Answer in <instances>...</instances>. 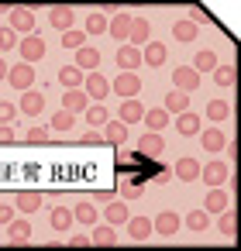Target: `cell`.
I'll list each match as a JSON object with an SVG mask.
<instances>
[{
    "label": "cell",
    "mask_w": 241,
    "mask_h": 251,
    "mask_svg": "<svg viewBox=\"0 0 241 251\" xmlns=\"http://www.w3.org/2000/svg\"><path fill=\"white\" fill-rule=\"evenodd\" d=\"M97 217H100V210L93 203H80L73 210V220H80V224H97Z\"/></svg>",
    "instance_id": "36"
},
{
    "label": "cell",
    "mask_w": 241,
    "mask_h": 251,
    "mask_svg": "<svg viewBox=\"0 0 241 251\" xmlns=\"http://www.w3.org/2000/svg\"><path fill=\"white\" fill-rule=\"evenodd\" d=\"M7 69H11V66H7L4 59H0V79H7Z\"/></svg>",
    "instance_id": "52"
},
{
    "label": "cell",
    "mask_w": 241,
    "mask_h": 251,
    "mask_svg": "<svg viewBox=\"0 0 241 251\" xmlns=\"http://www.w3.org/2000/svg\"><path fill=\"white\" fill-rule=\"evenodd\" d=\"M200 145H203V151H210V155H217V151H224V145H227V138H224V131H220V127H207V131L200 134Z\"/></svg>",
    "instance_id": "19"
},
{
    "label": "cell",
    "mask_w": 241,
    "mask_h": 251,
    "mask_svg": "<svg viewBox=\"0 0 241 251\" xmlns=\"http://www.w3.org/2000/svg\"><path fill=\"white\" fill-rule=\"evenodd\" d=\"M49 138H52L49 127H31V131H28V141H31V145H45Z\"/></svg>",
    "instance_id": "47"
},
{
    "label": "cell",
    "mask_w": 241,
    "mask_h": 251,
    "mask_svg": "<svg viewBox=\"0 0 241 251\" xmlns=\"http://www.w3.org/2000/svg\"><path fill=\"white\" fill-rule=\"evenodd\" d=\"M117 66H121V73H134V69L141 66V49H134V45H117Z\"/></svg>",
    "instance_id": "12"
},
{
    "label": "cell",
    "mask_w": 241,
    "mask_h": 251,
    "mask_svg": "<svg viewBox=\"0 0 241 251\" xmlns=\"http://www.w3.org/2000/svg\"><path fill=\"white\" fill-rule=\"evenodd\" d=\"M11 49H18V35L11 28H0V52H11Z\"/></svg>",
    "instance_id": "46"
},
{
    "label": "cell",
    "mask_w": 241,
    "mask_h": 251,
    "mask_svg": "<svg viewBox=\"0 0 241 251\" xmlns=\"http://www.w3.org/2000/svg\"><path fill=\"white\" fill-rule=\"evenodd\" d=\"M11 220H14V210L7 203H0V224H11Z\"/></svg>",
    "instance_id": "50"
},
{
    "label": "cell",
    "mask_w": 241,
    "mask_h": 251,
    "mask_svg": "<svg viewBox=\"0 0 241 251\" xmlns=\"http://www.w3.org/2000/svg\"><path fill=\"white\" fill-rule=\"evenodd\" d=\"M86 35L83 31H62V49H83Z\"/></svg>",
    "instance_id": "43"
},
{
    "label": "cell",
    "mask_w": 241,
    "mask_h": 251,
    "mask_svg": "<svg viewBox=\"0 0 241 251\" xmlns=\"http://www.w3.org/2000/svg\"><path fill=\"white\" fill-rule=\"evenodd\" d=\"M97 66H100V52H97V45H83V49H76V69L80 73H97Z\"/></svg>",
    "instance_id": "15"
},
{
    "label": "cell",
    "mask_w": 241,
    "mask_h": 251,
    "mask_svg": "<svg viewBox=\"0 0 241 251\" xmlns=\"http://www.w3.org/2000/svg\"><path fill=\"white\" fill-rule=\"evenodd\" d=\"M83 76H86V73H80L76 66H62V69H59V83H62L66 90H80V86H83Z\"/></svg>",
    "instance_id": "29"
},
{
    "label": "cell",
    "mask_w": 241,
    "mask_h": 251,
    "mask_svg": "<svg viewBox=\"0 0 241 251\" xmlns=\"http://www.w3.org/2000/svg\"><path fill=\"white\" fill-rule=\"evenodd\" d=\"M124 227H128V237H134V241H148V237L155 234L148 217H128V220H124Z\"/></svg>",
    "instance_id": "17"
},
{
    "label": "cell",
    "mask_w": 241,
    "mask_h": 251,
    "mask_svg": "<svg viewBox=\"0 0 241 251\" xmlns=\"http://www.w3.org/2000/svg\"><path fill=\"white\" fill-rule=\"evenodd\" d=\"M83 114H86V124H90V127H104V124L110 121V117H107V107H104V103H90V107H86Z\"/></svg>",
    "instance_id": "35"
},
{
    "label": "cell",
    "mask_w": 241,
    "mask_h": 251,
    "mask_svg": "<svg viewBox=\"0 0 241 251\" xmlns=\"http://www.w3.org/2000/svg\"><path fill=\"white\" fill-rule=\"evenodd\" d=\"M179 224H183V220H179V217H176L172 210H162V213H159V217L152 220V230H155V234H162V237H176Z\"/></svg>",
    "instance_id": "11"
},
{
    "label": "cell",
    "mask_w": 241,
    "mask_h": 251,
    "mask_svg": "<svg viewBox=\"0 0 241 251\" xmlns=\"http://www.w3.org/2000/svg\"><path fill=\"white\" fill-rule=\"evenodd\" d=\"M18 52H21V59L31 66V62H42L45 59V38L42 35H25L21 42H18Z\"/></svg>",
    "instance_id": "2"
},
{
    "label": "cell",
    "mask_w": 241,
    "mask_h": 251,
    "mask_svg": "<svg viewBox=\"0 0 241 251\" xmlns=\"http://www.w3.org/2000/svg\"><path fill=\"white\" fill-rule=\"evenodd\" d=\"M110 90L121 97V100H134L141 93V76L138 73H117V79L110 83Z\"/></svg>",
    "instance_id": "1"
},
{
    "label": "cell",
    "mask_w": 241,
    "mask_h": 251,
    "mask_svg": "<svg viewBox=\"0 0 241 251\" xmlns=\"http://www.w3.org/2000/svg\"><path fill=\"white\" fill-rule=\"evenodd\" d=\"M80 141H83V145H104V134H100V131H86Z\"/></svg>",
    "instance_id": "48"
},
{
    "label": "cell",
    "mask_w": 241,
    "mask_h": 251,
    "mask_svg": "<svg viewBox=\"0 0 241 251\" xmlns=\"http://www.w3.org/2000/svg\"><path fill=\"white\" fill-rule=\"evenodd\" d=\"M73 21H76V11L73 7H52L49 11V25L55 31H73Z\"/></svg>",
    "instance_id": "13"
},
{
    "label": "cell",
    "mask_w": 241,
    "mask_h": 251,
    "mask_svg": "<svg viewBox=\"0 0 241 251\" xmlns=\"http://www.w3.org/2000/svg\"><path fill=\"white\" fill-rule=\"evenodd\" d=\"M42 203H45V196L35 193V189H21V193L14 196V210H21V213H35Z\"/></svg>",
    "instance_id": "16"
},
{
    "label": "cell",
    "mask_w": 241,
    "mask_h": 251,
    "mask_svg": "<svg viewBox=\"0 0 241 251\" xmlns=\"http://www.w3.org/2000/svg\"><path fill=\"white\" fill-rule=\"evenodd\" d=\"M227 114H231V103L227 100H210L207 103V117L210 121H227Z\"/></svg>",
    "instance_id": "37"
},
{
    "label": "cell",
    "mask_w": 241,
    "mask_h": 251,
    "mask_svg": "<svg viewBox=\"0 0 241 251\" xmlns=\"http://www.w3.org/2000/svg\"><path fill=\"white\" fill-rule=\"evenodd\" d=\"M220 62H217V55L210 52V49H203V52H196V59H193V69L196 73H214Z\"/></svg>",
    "instance_id": "34"
},
{
    "label": "cell",
    "mask_w": 241,
    "mask_h": 251,
    "mask_svg": "<svg viewBox=\"0 0 241 251\" xmlns=\"http://www.w3.org/2000/svg\"><path fill=\"white\" fill-rule=\"evenodd\" d=\"M21 114H28V117H38L42 110H45V97L42 93H35V90H25V97H21V107H18Z\"/></svg>",
    "instance_id": "20"
},
{
    "label": "cell",
    "mask_w": 241,
    "mask_h": 251,
    "mask_svg": "<svg viewBox=\"0 0 241 251\" xmlns=\"http://www.w3.org/2000/svg\"><path fill=\"white\" fill-rule=\"evenodd\" d=\"M18 114H21V110H18L11 100H0V124H14Z\"/></svg>",
    "instance_id": "44"
},
{
    "label": "cell",
    "mask_w": 241,
    "mask_h": 251,
    "mask_svg": "<svg viewBox=\"0 0 241 251\" xmlns=\"http://www.w3.org/2000/svg\"><path fill=\"white\" fill-rule=\"evenodd\" d=\"M172 35H176V42H196L200 28H196L193 21H176V25H172Z\"/></svg>",
    "instance_id": "33"
},
{
    "label": "cell",
    "mask_w": 241,
    "mask_h": 251,
    "mask_svg": "<svg viewBox=\"0 0 241 251\" xmlns=\"http://www.w3.org/2000/svg\"><path fill=\"white\" fill-rule=\"evenodd\" d=\"M49 224H52V230L66 234V230L73 227V210H66V206H55V210H52V217H49Z\"/></svg>",
    "instance_id": "30"
},
{
    "label": "cell",
    "mask_w": 241,
    "mask_h": 251,
    "mask_svg": "<svg viewBox=\"0 0 241 251\" xmlns=\"http://www.w3.org/2000/svg\"><path fill=\"white\" fill-rule=\"evenodd\" d=\"M90 107V97L83 93V90H66V100H62V110H69V114H83Z\"/></svg>",
    "instance_id": "24"
},
{
    "label": "cell",
    "mask_w": 241,
    "mask_h": 251,
    "mask_svg": "<svg viewBox=\"0 0 241 251\" xmlns=\"http://www.w3.org/2000/svg\"><path fill=\"white\" fill-rule=\"evenodd\" d=\"M200 86V73L193 69V66H179L176 73H172V90H183V93H193Z\"/></svg>",
    "instance_id": "5"
},
{
    "label": "cell",
    "mask_w": 241,
    "mask_h": 251,
    "mask_svg": "<svg viewBox=\"0 0 241 251\" xmlns=\"http://www.w3.org/2000/svg\"><path fill=\"white\" fill-rule=\"evenodd\" d=\"M7 227V241L11 244H28L31 241V224L28 220H11V224H4Z\"/></svg>",
    "instance_id": "23"
},
{
    "label": "cell",
    "mask_w": 241,
    "mask_h": 251,
    "mask_svg": "<svg viewBox=\"0 0 241 251\" xmlns=\"http://www.w3.org/2000/svg\"><path fill=\"white\" fill-rule=\"evenodd\" d=\"M131 213H128V206H124V200H107V210H104V220L110 224V227H117V224H124Z\"/></svg>",
    "instance_id": "25"
},
{
    "label": "cell",
    "mask_w": 241,
    "mask_h": 251,
    "mask_svg": "<svg viewBox=\"0 0 241 251\" xmlns=\"http://www.w3.org/2000/svg\"><path fill=\"white\" fill-rule=\"evenodd\" d=\"M128 31H131V14H114V18L107 21V35H114L117 42H124Z\"/></svg>",
    "instance_id": "26"
},
{
    "label": "cell",
    "mask_w": 241,
    "mask_h": 251,
    "mask_svg": "<svg viewBox=\"0 0 241 251\" xmlns=\"http://www.w3.org/2000/svg\"><path fill=\"white\" fill-rule=\"evenodd\" d=\"M214 79H217V86H234L238 73H234V66H217L214 69Z\"/></svg>",
    "instance_id": "42"
},
{
    "label": "cell",
    "mask_w": 241,
    "mask_h": 251,
    "mask_svg": "<svg viewBox=\"0 0 241 251\" xmlns=\"http://www.w3.org/2000/svg\"><path fill=\"white\" fill-rule=\"evenodd\" d=\"M172 176H176L179 182H196V179H200V162H196L193 155H183V158L176 162Z\"/></svg>",
    "instance_id": "10"
},
{
    "label": "cell",
    "mask_w": 241,
    "mask_h": 251,
    "mask_svg": "<svg viewBox=\"0 0 241 251\" xmlns=\"http://www.w3.org/2000/svg\"><path fill=\"white\" fill-rule=\"evenodd\" d=\"M128 38H131L134 49L148 45V42H152V25H148L145 18H131V31H128Z\"/></svg>",
    "instance_id": "14"
},
{
    "label": "cell",
    "mask_w": 241,
    "mask_h": 251,
    "mask_svg": "<svg viewBox=\"0 0 241 251\" xmlns=\"http://www.w3.org/2000/svg\"><path fill=\"white\" fill-rule=\"evenodd\" d=\"M162 151H165V141H162V134H159V131H145V134L138 138V155L155 158V155H162Z\"/></svg>",
    "instance_id": "9"
},
{
    "label": "cell",
    "mask_w": 241,
    "mask_h": 251,
    "mask_svg": "<svg viewBox=\"0 0 241 251\" xmlns=\"http://www.w3.org/2000/svg\"><path fill=\"white\" fill-rule=\"evenodd\" d=\"M141 121H145V124H148V127H152V131H162V127H165V124H169V114H165V110H162V107H159V110H148V114H145V117H141Z\"/></svg>",
    "instance_id": "40"
},
{
    "label": "cell",
    "mask_w": 241,
    "mask_h": 251,
    "mask_svg": "<svg viewBox=\"0 0 241 251\" xmlns=\"http://www.w3.org/2000/svg\"><path fill=\"white\" fill-rule=\"evenodd\" d=\"M73 124H76V114H69V110H59V114H52V121H49L52 131H69Z\"/></svg>",
    "instance_id": "38"
},
{
    "label": "cell",
    "mask_w": 241,
    "mask_h": 251,
    "mask_svg": "<svg viewBox=\"0 0 241 251\" xmlns=\"http://www.w3.org/2000/svg\"><path fill=\"white\" fill-rule=\"evenodd\" d=\"M7 83H11L14 90H21V93H25V90H31V86H35V69H31L28 62L11 66V69H7Z\"/></svg>",
    "instance_id": "4"
},
{
    "label": "cell",
    "mask_w": 241,
    "mask_h": 251,
    "mask_svg": "<svg viewBox=\"0 0 241 251\" xmlns=\"http://www.w3.org/2000/svg\"><path fill=\"white\" fill-rule=\"evenodd\" d=\"M162 110H165V114H186V110H189V93H183V90H169Z\"/></svg>",
    "instance_id": "18"
},
{
    "label": "cell",
    "mask_w": 241,
    "mask_h": 251,
    "mask_svg": "<svg viewBox=\"0 0 241 251\" xmlns=\"http://www.w3.org/2000/svg\"><path fill=\"white\" fill-rule=\"evenodd\" d=\"M104 141L114 145V148H121V145L128 141V124H121V121H107V124H104Z\"/></svg>",
    "instance_id": "22"
},
{
    "label": "cell",
    "mask_w": 241,
    "mask_h": 251,
    "mask_svg": "<svg viewBox=\"0 0 241 251\" xmlns=\"http://www.w3.org/2000/svg\"><path fill=\"white\" fill-rule=\"evenodd\" d=\"M217 227H220L224 237H234V234H238V217H234V210H220V224H217Z\"/></svg>",
    "instance_id": "39"
},
{
    "label": "cell",
    "mask_w": 241,
    "mask_h": 251,
    "mask_svg": "<svg viewBox=\"0 0 241 251\" xmlns=\"http://www.w3.org/2000/svg\"><path fill=\"white\" fill-rule=\"evenodd\" d=\"M227 162H220V158H214V162H207V165H200V179L207 182V186H220V182H227Z\"/></svg>",
    "instance_id": "7"
},
{
    "label": "cell",
    "mask_w": 241,
    "mask_h": 251,
    "mask_svg": "<svg viewBox=\"0 0 241 251\" xmlns=\"http://www.w3.org/2000/svg\"><path fill=\"white\" fill-rule=\"evenodd\" d=\"M227 193L220 189V186H210V193H207V200H203V210H210V213H220V210H227Z\"/></svg>",
    "instance_id": "28"
},
{
    "label": "cell",
    "mask_w": 241,
    "mask_h": 251,
    "mask_svg": "<svg viewBox=\"0 0 241 251\" xmlns=\"http://www.w3.org/2000/svg\"><path fill=\"white\" fill-rule=\"evenodd\" d=\"M14 141V127L11 124H0V145H11Z\"/></svg>",
    "instance_id": "49"
},
{
    "label": "cell",
    "mask_w": 241,
    "mask_h": 251,
    "mask_svg": "<svg viewBox=\"0 0 241 251\" xmlns=\"http://www.w3.org/2000/svg\"><path fill=\"white\" fill-rule=\"evenodd\" d=\"M90 244H97V248H114V244H117V234H114V227H110V224H104V227H93V237H90Z\"/></svg>",
    "instance_id": "31"
},
{
    "label": "cell",
    "mask_w": 241,
    "mask_h": 251,
    "mask_svg": "<svg viewBox=\"0 0 241 251\" xmlns=\"http://www.w3.org/2000/svg\"><path fill=\"white\" fill-rule=\"evenodd\" d=\"M165 59H169V49H165L162 42H148V45H141V66L159 69V66H165Z\"/></svg>",
    "instance_id": "8"
},
{
    "label": "cell",
    "mask_w": 241,
    "mask_h": 251,
    "mask_svg": "<svg viewBox=\"0 0 241 251\" xmlns=\"http://www.w3.org/2000/svg\"><path fill=\"white\" fill-rule=\"evenodd\" d=\"M141 193H145L141 182H121V200H138Z\"/></svg>",
    "instance_id": "45"
},
{
    "label": "cell",
    "mask_w": 241,
    "mask_h": 251,
    "mask_svg": "<svg viewBox=\"0 0 241 251\" xmlns=\"http://www.w3.org/2000/svg\"><path fill=\"white\" fill-rule=\"evenodd\" d=\"M186 227H189V230H196V234H200V230H207V227H210L207 210H193V213L186 217Z\"/></svg>",
    "instance_id": "41"
},
{
    "label": "cell",
    "mask_w": 241,
    "mask_h": 251,
    "mask_svg": "<svg viewBox=\"0 0 241 251\" xmlns=\"http://www.w3.org/2000/svg\"><path fill=\"white\" fill-rule=\"evenodd\" d=\"M200 117L193 114V110H186V114H176V131L183 134V138H193V134H200Z\"/></svg>",
    "instance_id": "21"
},
{
    "label": "cell",
    "mask_w": 241,
    "mask_h": 251,
    "mask_svg": "<svg viewBox=\"0 0 241 251\" xmlns=\"http://www.w3.org/2000/svg\"><path fill=\"white\" fill-rule=\"evenodd\" d=\"M73 248H90V237H69Z\"/></svg>",
    "instance_id": "51"
},
{
    "label": "cell",
    "mask_w": 241,
    "mask_h": 251,
    "mask_svg": "<svg viewBox=\"0 0 241 251\" xmlns=\"http://www.w3.org/2000/svg\"><path fill=\"white\" fill-rule=\"evenodd\" d=\"M86 31L83 35H107V18L100 14V11H90L86 14V25H83Z\"/></svg>",
    "instance_id": "32"
},
{
    "label": "cell",
    "mask_w": 241,
    "mask_h": 251,
    "mask_svg": "<svg viewBox=\"0 0 241 251\" xmlns=\"http://www.w3.org/2000/svg\"><path fill=\"white\" fill-rule=\"evenodd\" d=\"M141 117H145V107H141V100H124V103H121V117H117L121 124H138Z\"/></svg>",
    "instance_id": "27"
},
{
    "label": "cell",
    "mask_w": 241,
    "mask_h": 251,
    "mask_svg": "<svg viewBox=\"0 0 241 251\" xmlns=\"http://www.w3.org/2000/svg\"><path fill=\"white\" fill-rule=\"evenodd\" d=\"M7 18H11L7 28H11L14 35H35V14H31L28 7H11Z\"/></svg>",
    "instance_id": "3"
},
{
    "label": "cell",
    "mask_w": 241,
    "mask_h": 251,
    "mask_svg": "<svg viewBox=\"0 0 241 251\" xmlns=\"http://www.w3.org/2000/svg\"><path fill=\"white\" fill-rule=\"evenodd\" d=\"M83 93H86L90 100H107L110 83H107L100 73H86V76H83Z\"/></svg>",
    "instance_id": "6"
}]
</instances>
